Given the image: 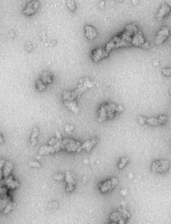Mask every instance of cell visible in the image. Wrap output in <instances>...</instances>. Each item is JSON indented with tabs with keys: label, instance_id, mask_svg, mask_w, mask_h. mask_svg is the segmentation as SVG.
<instances>
[{
	"label": "cell",
	"instance_id": "5b68a950",
	"mask_svg": "<svg viewBox=\"0 0 171 224\" xmlns=\"http://www.w3.org/2000/svg\"><path fill=\"white\" fill-rule=\"evenodd\" d=\"M170 29L169 27H162L156 35L155 43L157 45H160L163 43L170 35Z\"/></svg>",
	"mask_w": 171,
	"mask_h": 224
},
{
	"label": "cell",
	"instance_id": "d6986e66",
	"mask_svg": "<svg viewBox=\"0 0 171 224\" xmlns=\"http://www.w3.org/2000/svg\"><path fill=\"white\" fill-rule=\"evenodd\" d=\"M128 162V159L126 158H122L121 160L118 164V167L122 168Z\"/></svg>",
	"mask_w": 171,
	"mask_h": 224
},
{
	"label": "cell",
	"instance_id": "8992f818",
	"mask_svg": "<svg viewBox=\"0 0 171 224\" xmlns=\"http://www.w3.org/2000/svg\"><path fill=\"white\" fill-rule=\"evenodd\" d=\"M40 7V2L37 0H33L27 4L23 11V13L27 16H32L36 13Z\"/></svg>",
	"mask_w": 171,
	"mask_h": 224
},
{
	"label": "cell",
	"instance_id": "8fae6325",
	"mask_svg": "<svg viewBox=\"0 0 171 224\" xmlns=\"http://www.w3.org/2000/svg\"><path fill=\"white\" fill-rule=\"evenodd\" d=\"M39 79L42 81V82L44 83L45 85H48L51 84L52 82L54 79L53 75L52 74L48 71H44L42 72V74L40 75V77Z\"/></svg>",
	"mask_w": 171,
	"mask_h": 224
},
{
	"label": "cell",
	"instance_id": "ba28073f",
	"mask_svg": "<svg viewBox=\"0 0 171 224\" xmlns=\"http://www.w3.org/2000/svg\"><path fill=\"white\" fill-rule=\"evenodd\" d=\"M146 42L142 33L141 31L138 30L132 37L131 41L132 45L142 48Z\"/></svg>",
	"mask_w": 171,
	"mask_h": 224
},
{
	"label": "cell",
	"instance_id": "e0dca14e",
	"mask_svg": "<svg viewBox=\"0 0 171 224\" xmlns=\"http://www.w3.org/2000/svg\"><path fill=\"white\" fill-rule=\"evenodd\" d=\"M68 7L72 12H75L76 9V6L75 2L73 0H68L67 2Z\"/></svg>",
	"mask_w": 171,
	"mask_h": 224
},
{
	"label": "cell",
	"instance_id": "5bb4252c",
	"mask_svg": "<svg viewBox=\"0 0 171 224\" xmlns=\"http://www.w3.org/2000/svg\"><path fill=\"white\" fill-rule=\"evenodd\" d=\"M98 141L99 140L98 138H94L90 140H87L84 143V144H82V149H85L87 151H89L91 149L92 147H94L97 144Z\"/></svg>",
	"mask_w": 171,
	"mask_h": 224
},
{
	"label": "cell",
	"instance_id": "3957f363",
	"mask_svg": "<svg viewBox=\"0 0 171 224\" xmlns=\"http://www.w3.org/2000/svg\"><path fill=\"white\" fill-rule=\"evenodd\" d=\"M169 162L168 161L159 160L153 162L152 164L151 170L155 173H164L169 170Z\"/></svg>",
	"mask_w": 171,
	"mask_h": 224
},
{
	"label": "cell",
	"instance_id": "4fadbf2b",
	"mask_svg": "<svg viewBox=\"0 0 171 224\" xmlns=\"http://www.w3.org/2000/svg\"><path fill=\"white\" fill-rule=\"evenodd\" d=\"M64 105L68 109L75 113H77L79 112V107L76 104V101H64Z\"/></svg>",
	"mask_w": 171,
	"mask_h": 224
},
{
	"label": "cell",
	"instance_id": "ac0fdd59",
	"mask_svg": "<svg viewBox=\"0 0 171 224\" xmlns=\"http://www.w3.org/2000/svg\"><path fill=\"white\" fill-rule=\"evenodd\" d=\"M36 86L37 88L39 91H43L46 89V85H45L44 83L42 82L39 79L36 81Z\"/></svg>",
	"mask_w": 171,
	"mask_h": 224
},
{
	"label": "cell",
	"instance_id": "277c9868",
	"mask_svg": "<svg viewBox=\"0 0 171 224\" xmlns=\"http://www.w3.org/2000/svg\"><path fill=\"white\" fill-rule=\"evenodd\" d=\"M117 184L118 180L115 178H112L100 183V184L98 185V188L100 192L106 193L111 192Z\"/></svg>",
	"mask_w": 171,
	"mask_h": 224
},
{
	"label": "cell",
	"instance_id": "44dd1931",
	"mask_svg": "<svg viewBox=\"0 0 171 224\" xmlns=\"http://www.w3.org/2000/svg\"><path fill=\"white\" fill-rule=\"evenodd\" d=\"M29 165H31L32 167H39L40 166V164L38 162H36V161L30 162Z\"/></svg>",
	"mask_w": 171,
	"mask_h": 224
},
{
	"label": "cell",
	"instance_id": "7402d4cb",
	"mask_svg": "<svg viewBox=\"0 0 171 224\" xmlns=\"http://www.w3.org/2000/svg\"><path fill=\"white\" fill-rule=\"evenodd\" d=\"M153 63H154V66H158V65L160 64L159 61L157 60H155L154 61Z\"/></svg>",
	"mask_w": 171,
	"mask_h": 224
},
{
	"label": "cell",
	"instance_id": "52a82bcc",
	"mask_svg": "<svg viewBox=\"0 0 171 224\" xmlns=\"http://www.w3.org/2000/svg\"><path fill=\"white\" fill-rule=\"evenodd\" d=\"M109 53L102 48H97L94 50L91 53L92 59L94 62H99L106 58L109 55Z\"/></svg>",
	"mask_w": 171,
	"mask_h": 224
},
{
	"label": "cell",
	"instance_id": "6da1fadb",
	"mask_svg": "<svg viewBox=\"0 0 171 224\" xmlns=\"http://www.w3.org/2000/svg\"><path fill=\"white\" fill-rule=\"evenodd\" d=\"M122 107L117 106L112 102H106L102 104L98 111V120L102 122L107 119H112L115 115L116 112L121 111Z\"/></svg>",
	"mask_w": 171,
	"mask_h": 224
},
{
	"label": "cell",
	"instance_id": "9c48e42d",
	"mask_svg": "<svg viewBox=\"0 0 171 224\" xmlns=\"http://www.w3.org/2000/svg\"><path fill=\"white\" fill-rule=\"evenodd\" d=\"M171 12V8L169 5L164 4L162 5L158 12L156 17L159 21L168 16Z\"/></svg>",
	"mask_w": 171,
	"mask_h": 224
},
{
	"label": "cell",
	"instance_id": "30bf717a",
	"mask_svg": "<svg viewBox=\"0 0 171 224\" xmlns=\"http://www.w3.org/2000/svg\"><path fill=\"white\" fill-rule=\"evenodd\" d=\"M85 36L88 40H93L97 36V32L94 27L92 26H86Z\"/></svg>",
	"mask_w": 171,
	"mask_h": 224
},
{
	"label": "cell",
	"instance_id": "603a6c76",
	"mask_svg": "<svg viewBox=\"0 0 171 224\" xmlns=\"http://www.w3.org/2000/svg\"><path fill=\"white\" fill-rule=\"evenodd\" d=\"M4 141V138L2 135L0 134V143H2Z\"/></svg>",
	"mask_w": 171,
	"mask_h": 224
},
{
	"label": "cell",
	"instance_id": "2e32d148",
	"mask_svg": "<svg viewBox=\"0 0 171 224\" xmlns=\"http://www.w3.org/2000/svg\"><path fill=\"white\" fill-rule=\"evenodd\" d=\"M39 129L38 128L34 127L33 129V132L31 136V143L32 145H36L37 143V137L39 134Z\"/></svg>",
	"mask_w": 171,
	"mask_h": 224
},
{
	"label": "cell",
	"instance_id": "7c38bea8",
	"mask_svg": "<svg viewBox=\"0 0 171 224\" xmlns=\"http://www.w3.org/2000/svg\"><path fill=\"white\" fill-rule=\"evenodd\" d=\"M66 182L67 183V191L70 192L72 191L74 188V186L76 184L75 180L73 177L72 173L68 172L66 175Z\"/></svg>",
	"mask_w": 171,
	"mask_h": 224
},
{
	"label": "cell",
	"instance_id": "9a60e30c",
	"mask_svg": "<svg viewBox=\"0 0 171 224\" xmlns=\"http://www.w3.org/2000/svg\"><path fill=\"white\" fill-rule=\"evenodd\" d=\"M6 185H7L8 188H9L11 189H15L19 186V184L15 180H13L10 176H9L7 179H6Z\"/></svg>",
	"mask_w": 171,
	"mask_h": 224
},
{
	"label": "cell",
	"instance_id": "7a4b0ae2",
	"mask_svg": "<svg viewBox=\"0 0 171 224\" xmlns=\"http://www.w3.org/2000/svg\"><path fill=\"white\" fill-rule=\"evenodd\" d=\"M61 148L69 152H79L82 149L79 142L70 139H65L62 141Z\"/></svg>",
	"mask_w": 171,
	"mask_h": 224
},
{
	"label": "cell",
	"instance_id": "ffe728a7",
	"mask_svg": "<svg viewBox=\"0 0 171 224\" xmlns=\"http://www.w3.org/2000/svg\"><path fill=\"white\" fill-rule=\"evenodd\" d=\"M162 72H163L164 75L166 76H169L171 75V69L166 68V69H163Z\"/></svg>",
	"mask_w": 171,
	"mask_h": 224
},
{
	"label": "cell",
	"instance_id": "cb8c5ba5",
	"mask_svg": "<svg viewBox=\"0 0 171 224\" xmlns=\"http://www.w3.org/2000/svg\"><path fill=\"white\" fill-rule=\"evenodd\" d=\"M170 93L171 95V88L170 89Z\"/></svg>",
	"mask_w": 171,
	"mask_h": 224
}]
</instances>
